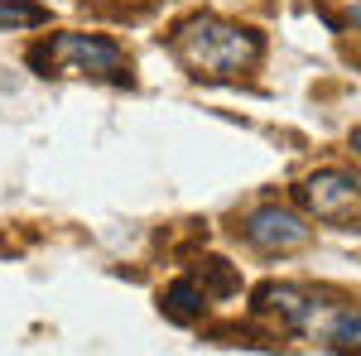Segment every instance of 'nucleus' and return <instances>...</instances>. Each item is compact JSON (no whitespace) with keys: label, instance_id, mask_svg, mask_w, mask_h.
<instances>
[{"label":"nucleus","instance_id":"7","mask_svg":"<svg viewBox=\"0 0 361 356\" xmlns=\"http://www.w3.org/2000/svg\"><path fill=\"white\" fill-rule=\"evenodd\" d=\"M49 20L44 5H29V0H0V29H34Z\"/></svg>","mask_w":361,"mask_h":356},{"label":"nucleus","instance_id":"3","mask_svg":"<svg viewBox=\"0 0 361 356\" xmlns=\"http://www.w3.org/2000/svg\"><path fill=\"white\" fill-rule=\"evenodd\" d=\"M29 63L44 78H92V82H126L130 78L126 49L106 34H54L29 54Z\"/></svg>","mask_w":361,"mask_h":356},{"label":"nucleus","instance_id":"4","mask_svg":"<svg viewBox=\"0 0 361 356\" xmlns=\"http://www.w3.org/2000/svg\"><path fill=\"white\" fill-rule=\"evenodd\" d=\"M299 202L328 226H352L361 221V178L352 168H318L304 178Z\"/></svg>","mask_w":361,"mask_h":356},{"label":"nucleus","instance_id":"8","mask_svg":"<svg viewBox=\"0 0 361 356\" xmlns=\"http://www.w3.org/2000/svg\"><path fill=\"white\" fill-rule=\"evenodd\" d=\"M347 25H357V29H361V0L352 5V10H347Z\"/></svg>","mask_w":361,"mask_h":356},{"label":"nucleus","instance_id":"1","mask_svg":"<svg viewBox=\"0 0 361 356\" xmlns=\"http://www.w3.org/2000/svg\"><path fill=\"white\" fill-rule=\"evenodd\" d=\"M173 58L202 78V82H226L236 73H246L260 58V34L246 25H231L222 15H188L169 39Z\"/></svg>","mask_w":361,"mask_h":356},{"label":"nucleus","instance_id":"2","mask_svg":"<svg viewBox=\"0 0 361 356\" xmlns=\"http://www.w3.org/2000/svg\"><path fill=\"white\" fill-rule=\"evenodd\" d=\"M260 303L275 308L289 328L328 347L337 356H361V308L357 303H337L318 289H299V284H265Z\"/></svg>","mask_w":361,"mask_h":356},{"label":"nucleus","instance_id":"6","mask_svg":"<svg viewBox=\"0 0 361 356\" xmlns=\"http://www.w3.org/2000/svg\"><path fill=\"white\" fill-rule=\"evenodd\" d=\"M164 308L173 313V318H193V313L207 308V289H197V279H178V284L164 294Z\"/></svg>","mask_w":361,"mask_h":356},{"label":"nucleus","instance_id":"9","mask_svg":"<svg viewBox=\"0 0 361 356\" xmlns=\"http://www.w3.org/2000/svg\"><path fill=\"white\" fill-rule=\"evenodd\" d=\"M352 145H357V154H361V130H357V135H352Z\"/></svg>","mask_w":361,"mask_h":356},{"label":"nucleus","instance_id":"5","mask_svg":"<svg viewBox=\"0 0 361 356\" xmlns=\"http://www.w3.org/2000/svg\"><path fill=\"white\" fill-rule=\"evenodd\" d=\"M241 236H246V246L265 250V255H289V250L308 246V236H313V231H308L289 207L265 202V207H255V212L241 221Z\"/></svg>","mask_w":361,"mask_h":356}]
</instances>
